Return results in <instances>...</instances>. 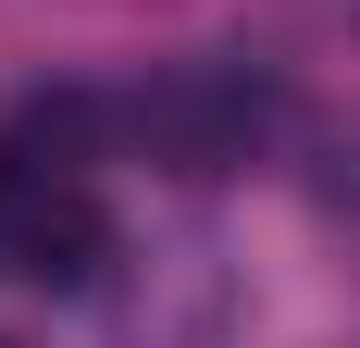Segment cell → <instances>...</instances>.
I'll list each match as a JSON object with an SVG mask.
<instances>
[{
  "instance_id": "7a4b0ae2",
  "label": "cell",
  "mask_w": 360,
  "mask_h": 348,
  "mask_svg": "<svg viewBox=\"0 0 360 348\" xmlns=\"http://www.w3.org/2000/svg\"><path fill=\"white\" fill-rule=\"evenodd\" d=\"M124 137V100L100 87H37V100L0 112V174H37V187H87V162Z\"/></svg>"
},
{
  "instance_id": "277c9868",
  "label": "cell",
  "mask_w": 360,
  "mask_h": 348,
  "mask_svg": "<svg viewBox=\"0 0 360 348\" xmlns=\"http://www.w3.org/2000/svg\"><path fill=\"white\" fill-rule=\"evenodd\" d=\"M335 13H348V37H360V0H335Z\"/></svg>"
},
{
  "instance_id": "6da1fadb",
  "label": "cell",
  "mask_w": 360,
  "mask_h": 348,
  "mask_svg": "<svg viewBox=\"0 0 360 348\" xmlns=\"http://www.w3.org/2000/svg\"><path fill=\"white\" fill-rule=\"evenodd\" d=\"M124 137L162 174H236L261 137H286V100L236 63H162L149 87H124Z\"/></svg>"
},
{
  "instance_id": "3957f363",
  "label": "cell",
  "mask_w": 360,
  "mask_h": 348,
  "mask_svg": "<svg viewBox=\"0 0 360 348\" xmlns=\"http://www.w3.org/2000/svg\"><path fill=\"white\" fill-rule=\"evenodd\" d=\"M100 261H112L100 199H87V187H37L25 224H13V274H37V286H87Z\"/></svg>"
}]
</instances>
